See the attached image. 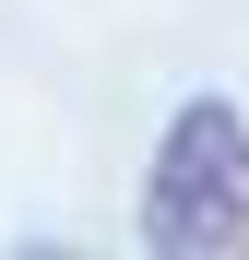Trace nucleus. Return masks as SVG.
Instances as JSON below:
<instances>
[{"label": "nucleus", "instance_id": "obj_1", "mask_svg": "<svg viewBox=\"0 0 249 260\" xmlns=\"http://www.w3.org/2000/svg\"><path fill=\"white\" fill-rule=\"evenodd\" d=\"M143 248L154 260H237L249 248V118L226 95H190L143 178Z\"/></svg>", "mask_w": 249, "mask_h": 260}]
</instances>
